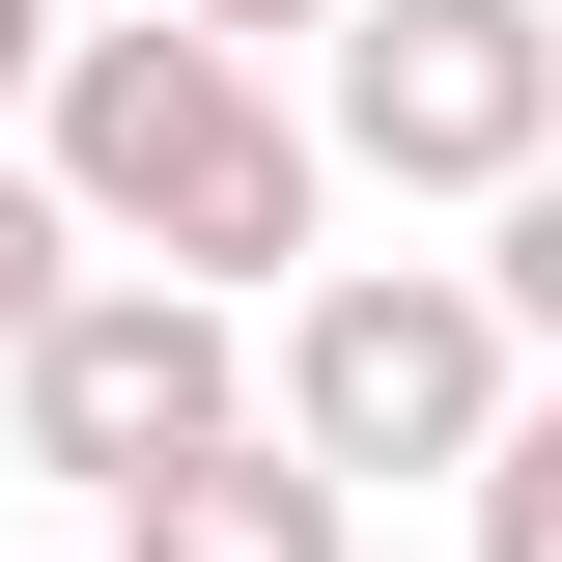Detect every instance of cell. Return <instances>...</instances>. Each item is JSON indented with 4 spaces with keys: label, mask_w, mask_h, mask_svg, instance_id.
<instances>
[{
    "label": "cell",
    "mask_w": 562,
    "mask_h": 562,
    "mask_svg": "<svg viewBox=\"0 0 562 562\" xmlns=\"http://www.w3.org/2000/svg\"><path fill=\"white\" fill-rule=\"evenodd\" d=\"M479 310H506V366H562V169H535V198L479 225Z\"/></svg>",
    "instance_id": "7"
},
{
    "label": "cell",
    "mask_w": 562,
    "mask_h": 562,
    "mask_svg": "<svg viewBox=\"0 0 562 562\" xmlns=\"http://www.w3.org/2000/svg\"><path fill=\"white\" fill-rule=\"evenodd\" d=\"M85 281H113V254H85V198H57V169H0V366H29V338H57V310H85Z\"/></svg>",
    "instance_id": "6"
},
{
    "label": "cell",
    "mask_w": 562,
    "mask_h": 562,
    "mask_svg": "<svg viewBox=\"0 0 562 562\" xmlns=\"http://www.w3.org/2000/svg\"><path fill=\"white\" fill-rule=\"evenodd\" d=\"M310 140H338L366 198H479V225H506V198L562 169V0H366Z\"/></svg>",
    "instance_id": "3"
},
{
    "label": "cell",
    "mask_w": 562,
    "mask_h": 562,
    "mask_svg": "<svg viewBox=\"0 0 562 562\" xmlns=\"http://www.w3.org/2000/svg\"><path fill=\"white\" fill-rule=\"evenodd\" d=\"M0 394H29V479H85V506H169L198 450H254V338H225L198 281H85Z\"/></svg>",
    "instance_id": "4"
},
{
    "label": "cell",
    "mask_w": 562,
    "mask_h": 562,
    "mask_svg": "<svg viewBox=\"0 0 562 562\" xmlns=\"http://www.w3.org/2000/svg\"><path fill=\"white\" fill-rule=\"evenodd\" d=\"M479 562H562V366H535V422L479 450Z\"/></svg>",
    "instance_id": "8"
},
{
    "label": "cell",
    "mask_w": 562,
    "mask_h": 562,
    "mask_svg": "<svg viewBox=\"0 0 562 562\" xmlns=\"http://www.w3.org/2000/svg\"><path fill=\"white\" fill-rule=\"evenodd\" d=\"M29 169L85 198V254H113V281H198V310L310 281V198H338V140L281 113L254 57H198V29H85Z\"/></svg>",
    "instance_id": "1"
},
{
    "label": "cell",
    "mask_w": 562,
    "mask_h": 562,
    "mask_svg": "<svg viewBox=\"0 0 562 562\" xmlns=\"http://www.w3.org/2000/svg\"><path fill=\"white\" fill-rule=\"evenodd\" d=\"M57 57H85V29H57V0H0V113H57Z\"/></svg>",
    "instance_id": "10"
},
{
    "label": "cell",
    "mask_w": 562,
    "mask_h": 562,
    "mask_svg": "<svg viewBox=\"0 0 562 562\" xmlns=\"http://www.w3.org/2000/svg\"><path fill=\"white\" fill-rule=\"evenodd\" d=\"M254 422L310 450V479H479L506 422H535V366H506V310H479V254H310L281 281V366H254Z\"/></svg>",
    "instance_id": "2"
},
{
    "label": "cell",
    "mask_w": 562,
    "mask_h": 562,
    "mask_svg": "<svg viewBox=\"0 0 562 562\" xmlns=\"http://www.w3.org/2000/svg\"><path fill=\"white\" fill-rule=\"evenodd\" d=\"M198 57H281V29H366V0H169Z\"/></svg>",
    "instance_id": "9"
},
{
    "label": "cell",
    "mask_w": 562,
    "mask_h": 562,
    "mask_svg": "<svg viewBox=\"0 0 562 562\" xmlns=\"http://www.w3.org/2000/svg\"><path fill=\"white\" fill-rule=\"evenodd\" d=\"M113 562H338V479L254 422V450H198L169 506H113Z\"/></svg>",
    "instance_id": "5"
}]
</instances>
